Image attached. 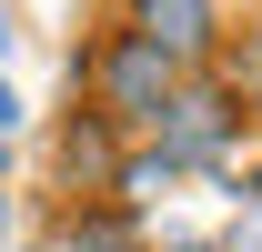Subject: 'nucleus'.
I'll return each mask as SVG.
<instances>
[{
	"label": "nucleus",
	"mask_w": 262,
	"mask_h": 252,
	"mask_svg": "<svg viewBox=\"0 0 262 252\" xmlns=\"http://www.w3.org/2000/svg\"><path fill=\"white\" fill-rule=\"evenodd\" d=\"M81 81H91V111H101L111 131H162V101L182 91V71H171L151 40H131V31H111V40H101Z\"/></svg>",
	"instance_id": "obj_1"
},
{
	"label": "nucleus",
	"mask_w": 262,
	"mask_h": 252,
	"mask_svg": "<svg viewBox=\"0 0 262 252\" xmlns=\"http://www.w3.org/2000/svg\"><path fill=\"white\" fill-rule=\"evenodd\" d=\"M162 152L182 161V172H222V161H232V101L212 91V81L182 71V91L162 101Z\"/></svg>",
	"instance_id": "obj_2"
},
{
	"label": "nucleus",
	"mask_w": 262,
	"mask_h": 252,
	"mask_svg": "<svg viewBox=\"0 0 262 252\" xmlns=\"http://www.w3.org/2000/svg\"><path fill=\"white\" fill-rule=\"evenodd\" d=\"M121 31L151 40L171 71H202L212 40H222V20H212V0H121Z\"/></svg>",
	"instance_id": "obj_3"
},
{
	"label": "nucleus",
	"mask_w": 262,
	"mask_h": 252,
	"mask_svg": "<svg viewBox=\"0 0 262 252\" xmlns=\"http://www.w3.org/2000/svg\"><path fill=\"white\" fill-rule=\"evenodd\" d=\"M121 141H131V131H111L101 111H71V121H61V182L91 192V202H111V182H121Z\"/></svg>",
	"instance_id": "obj_4"
},
{
	"label": "nucleus",
	"mask_w": 262,
	"mask_h": 252,
	"mask_svg": "<svg viewBox=\"0 0 262 252\" xmlns=\"http://www.w3.org/2000/svg\"><path fill=\"white\" fill-rule=\"evenodd\" d=\"M71 252H131V212L121 202H101V212H71V232H61Z\"/></svg>",
	"instance_id": "obj_5"
},
{
	"label": "nucleus",
	"mask_w": 262,
	"mask_h": 252,
	"mask_svg": "<svg viewBox=\"0 0 262 252\" xmlns=\"http://www.w3.org/2000/svg\"><path fill=\"white\" fill-rule=\"evenodd\" d=\"M10 121H20V91H10V81H0V131H10Z\"/></svg>",
	"instance_id": "obj_6"
},
{
	"label": "nucleus",
	"mask_w": 262,
	"mask_h": 252,
	"mask_svg": "<svg viewBox=\"0 0 262 252\" xmlns=\"http://www.w3.org/2000/svg\"><path fill=\"white\" fill-rule=\"evenodd\" d=\"M0 172H10V131H0Z\"/></svg>",
	"instance_id": "obj_7"
},
{
	"label": "nucleus",
	"mask_w": 262,
	"mask_h": 252,
	"mask_svg": "<svg viewBox=\"0 0 262 252\" xmlns=\"http://www.w3.org/2000/svg\"><path fill=\"white\" fill-rule=\"evenodd\" d=\"M0 242H10V202H0Z\"/></svg>",
	"instance_id": "obj_8"
},
{
	"label": "nucleus",
	"mask_w": 262,
	"mask_h": 252,
	"mask_svg": "<svg viewBox=\"0 0 262 252\" xmlns=\"http://www.w3.org/2000/svg\"><path fill=\"white\" fill-rule=\"evenodd\" d=\"M252 51H262V20H252Z\"/></svg>",
	"instance_id": "obj_9"
}]
</instances>
